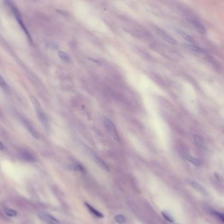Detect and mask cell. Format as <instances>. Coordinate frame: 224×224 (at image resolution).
I'll return each instance as SVG.
<instances>
[{"label": "cell", "instance_id": "obj_10", "mask_svg": "<svg viewBox=\"0 0 224 224\" xmlns=\"http://www.w3.org/2000/svg\"><path fill=\"white\" fill-rule=\"evenodd\" d=\"M176 32H177V33L179 34L180 36H181L182 38H183L185 40H186L187 41H188V42L192 43H193V39L191 38V36L189 35L188 33H186V31H183V30H181V29H179V28H176Z\"/></svg>", "mask_w": 224, "mask_h": 224}, {"label": "cell", "instance_id": "obj_14", "mask_svg": "<svg viewBox=\"0 0 224 224\" xmlns=\"http://www.w3.org/2000/svg\"><path fill=\"white\" fill-rule=\"evenodd\" d=\"M193 140L195 144L199 148H203L204 145V140L202 136L198 135H193Z\"/></svg>", "mask_w": 224, "mask_h": 224}, {"label": "cell", "instance_id": "obj_20", "mask_svg": "<svg viewBox=\"0 0 224 224\" xmlns=\"http://www.w3.org/2000/svg\"><path fill=\"white\" fill-rule=\"evenodd\" d=\"M162 214L163 217H164L167 221H170V222H173V221H174V218H172V216L170 215V214L166 212H162Z\"/></svg>", "mask_w": 224, "mask_h": 224}, {"label": "cell", "instance_id": "obj_17", "mask_svg": "<svg viewBox=\"0 0 224 224\" xmlns=\"http://www.w3.org/2000/svg\"><path fill=\"white\" fill-rule=\"evenodd\" d=\"M58 55L60 57V58L61 60H63V61L65 62H69L70 61V58L69 56V55L67 53H66L65 52H63V51H59L58 53Z\"/></svg>", "mask_w": 224, "mask_h": 224}, {"label": "cell", "instance_id": "obj_3", "mask_svg": "<svg viewBox=\"0 0 224 224\" xmlns=\"http://www.w3.org/2000/svg\"><path fill=\"white\" fill-rule=\"evenodd\" d=\"M153 28L155 31V33H157L160 38H162L163 40L166 41V42L170 43V44H172V45L177 44L176 41L168 33H167L166 31H165L164 30H162V28H160L156 26H153Z\"/></svg>", "mask_w": 224, "mask_h": 224}, {"label": "cell", "instance_id": "obj_7", "mask_svg": "<svg viewBox=\"0 0 224 224\" xmlns=\"http://www.w3.org/2000/svg\"><path fill=\"white\" fill-rule=\"evenodd\" d=\"M21 121H22V123H23L24 126H25V128L29 131V132H30L31 135L34 136V137L36 138V139H38L39 135L38 134V132H36V130H35L34 128V126L31 125L30 123L24 118H22Z\"/></svg>", "mask_w": 224, "mask_h": 224}, {"label": "cell", "instance_id": "obj_8", "mask_svg": "<svg viewBox=\"0 0 224 224\" xmlns=\"http://www.w3.org/2000/svg\"><path fill=\"white\" fill-rule=\"evenodd\" d=\"M188 183L190 186L193 187L194 189H196L197 191L200 192V193H201L202 194L207 195V193H208L206 189L204 188L201 184H199V182L194 181V180H188Z\"/></svg>", "mask_w": 224, "mask_h": 224}, {"label": "cell", "instance_id": "obj_2", "mask_svg": "<svg viewBox=\"0 0 224 224\" xmlns=\"http://www.w3.org/2000/svg\"><path fill=\"white\" fill-rule=\"evenodd\" d=\"M5 3L9 7V8H10L11 9L12 12H13V14H14V17H15V18L16 19V20H17V22L19 24V25L21 26V27L22 28V29L24 30V32H25V33L26 34V36H28L29 40H31L30 39V34H29L28 30H26V26H24V24L23 23V18H22L21 17V14L20 13V12L19 11L18 9L16 8V7L14 6V5L12 3V2L10 1V0H5Z\"/></svg>", "mask_w": 224, "mask_h": 224}, {"label": "cell", "instance_id": "obj_13", "mask_svg": "<svg viewBox=\"0 0 224 224\" xmlns=\"http://www.w3.org/2000/svg\"><path fill=\"white\" fill-rule=\"evenodd\" d=\"M93 159L95 160V161L96 162V163L99 165V166H100L101 168H102V169H104V170H109V167H107V165H106V163H104L103 160H102L100 159V158L97 157L96 154H94V153L93 154Z\"/></svg>", "mask_w": 224, "mask_h": 224}, {"label": "cell", "instance_id": "obj_9", "mask_svg": "<svg viewBox=\"0 0 224 224\" xmlns=\"http://www.w3.org/2000/svg\"><path fill=\"white\" fill-rule=\"evenodd\" d=\"M20 153H21L22 157H23V159L24 160H26V161L30 162V163L36 161V158L34 157V155L32 154L31 153L28 152V151L23 150H21V152Z\"/></svg>", "mask_w": 224, "mask_h": 224}, {"label": "cell", "instance_id": "obj_4", "mask_svg": "<svg viewBox=\"0 0 224 224\" xmlns=\"http://www.w3.org/2000/svg\"><path fill=\"white\" fill-rule=\"evenodd\" d=\"M103 122L107 131L110 134L112 137L116 141L120 140V137H119L118 136L117 130H116L115 126H114L113 122H112L110 119L107 117H104Z\"/></svg>", "mask_w": 224, "mask_h": 224}, {"label": "cell", "instance_id": "obj_15", "mask_svg": "<svg viewBox=\"0 0 224 224\" xmlns=\"http://www.w3.org/2000/svg\"><path fill=\"white\" fill-rule=\"evenodd\" d=\"M186 159L187 160H188L189 163H191V164L195 165V166H201L202 164L201 160L197 159V158L194 157L193 156H191V155H186Z\"/></svg>", "mask_w": 224, "mask_h": 224}, {"label": "cell", "instance_id": "obj_6", "mask_svg": "<svg viewBox=\"0 0 224 224\" xmlns=\"http://www.w3.org/2000/svg\"><path fill=\"white\" fill-rule=\"evenodd\" d=\"M187 20H188L189 23L193 26V28L195 29L199 33L203 34V35L206 33V30L205 27H204L203 24L201 23L200 22L193 18H188Z\"/></svg>", "mask_w": 224, "mask_h": 224}, {"label": "cell", "instance_id": "obj_12", "mask_svg": "<svg viewBox=\"0 0 224 224\" xmlns=\"http://www.w3.org/2000/svg\"><path fill=\"white\" fill-rule=\"evenodd\" d=\"M85 204H86V206H87V208H88V210L90 212H91L93 214L94 216H97V217H98V218H104V216H103V214L101 213L100 212H99L98 210H97L96 208H93V206L90 205L89 204L87 203H85Z\"/></svg>", "mask_w": 224, "mask_h": 224}, {"label": "cell", "instance_id": "obj_22", "mask_svg": "<svg viewBox=\"0 0 224 224\" xmlns=\"http://www.w3.org/2000/svg\"><path fill=\"white\" fill-rule=\"evenodd\" d=\"M4 149V145L1 142H0V150H3Z\"/></svg>", "mask_w": 224, "mask_h": 224}, {"label": "cell", "instance_id": "obj_16", "mask_svg": "<svg viewBox=\"0 0 224 224\" xmlns=\"http://www.w3.org/2000/svg\"><path fill=\"white\" fill-rule=\"evenodd\" d=\"M0 87L5 92H8L9 91V87L8 85H7L6 81L3 79V77L1 75H0Z\"/></svg>", "mask_w": 224, "mask_h": 224}, {"label": "cell", "instance_id": "obj_11", "mask_svg": "<svg viewBox=\"0 0 224 224\" xmlns=\"http://www.w3.org/2000/svg\"><path fill=\"white\" fill-rule=\"evenodd\" d=\"M184 46L186 48H188L190 51H193L194 53H203L204 52V51L203 49V48L198 47L194 44H189V43H187V44H184Z\"/></svg>", "mask_w": 224, "mask_h": 224}, {"label": "cell", "instance_id": "obj_1", "mask_svg": "<svg viewBox=\"0 0 224 224\" xmlns=\"http://www.w3.org/2000/svg\"><path fill=\"white\" fill-rule=\"evenodd\" d=\"M30 100L32 101V103L33 104L34 106L35 110L36 112V114H37V116L38 117V119H40L41 124L45 126V128H47L48 121H47V116H46V115L45 114L44 111H43L40 104H39L38 101L34 96H30Z\"/></svg>", "mask_w": 224, "mask_h": 224}, {"label": "cell", "instance_id": "obj_21", "mask_svg": "<svg viewBox=\"0 0 224 224\" xmlns=\"http://www.w3.org/2000/svg\"><path fill=\"white\" fill-rule=\"evenodd\" d=\"M211 213L213 214V215H214L216 216V218H217L218 219H219V220H220L221 221H224V218H223V215L220 212H216L215 210H212L211 211Z\"/></svg>", "mask_w": 224, "mask_h": 224}, {"label": "cell", "instance_id": "obj_18", "mask_svg": "<svg viewBox=\"0 0 224 224\" xmlns=\"http://www.w3.org/2000/svg\"><path fill=\"white\" fill-rule=\"evenodd\" d=\"M4 210L7 215L8 216H10V217H14V216L17 215V212H16L15 210H13V209L5 208L4 209Z\"/></svg>", "mask_w": 224, "mask_h": 224}, {"label": "cell", "instance_id": "obj_19", "mask_svg": "<svg viewBox=\"0 0 224 224\" xmlns=\"http://www.w3.org/2000/svg\"><path fill=\"white\" fill-rule=\"evenodd\" d=\"M114 220L116 221V223H118V224H123L126 222V218L124 216L121 215V214L116 215L114 217Z\"/></svg>", "mask_w": 224, "mask_h": 224}, {"label": "cell", "instance_id": "obj_5", "mask_svg": "<svg viewBox=\"0 0 224 224\" xmlns=\"http://www.w3.org/2000/svg\"><path fill=\"white\" fill-rule=\"evenodd\" d=\"M38 216H40L43 220H44L49 224H61L60 221H59L57 218L53 217V216L48 213L41 212H39Z\"/></svg>", "mask_w": 224, "mask_h": 224}]
</instances>
